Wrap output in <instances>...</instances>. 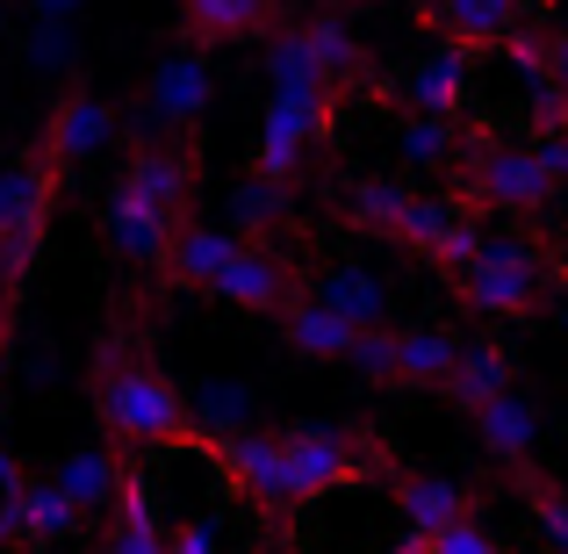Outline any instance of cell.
<instances>
[{
    "label": "cell",
    "instance_id": "9a60e30c",
    "mask_svg": "<svg viewBox=\"0 0 568 554\" xmlns=\"http://www.w3.org/2000/svg\"><path fill=\"white\" fill-rule=\"evenodd\" d=\"M109 554H166L152 475L130 469V461H123V490H115V518H109Z\"/></svg>",
    "mask_w": 568,
    "mask_h": 554
},
{
    "label": "cell",
    "instance_id": "1f68e13d",
    "mask_svg": "<svg viewBox=\"0 0 568 554\" xmlns=\"http://www.w3.org/2000/svg\"><path fill=\"white\" fill-rule=\"evenodd\" d=\"M303 37H310V51H317L324 80H353V72H367V51L353 43V29L338 22V14H310Z\"/></svg>",
    "mask_w": 568,
    "mask_h": 554
},
{
    "label": "cell",
    "instance_id": "f546056e",
    "mask_svg": "<svg viewBox=\"0 0 568 554\" xmlns=\"http://www.w3.org/2000/svg\"><path fill=\"white\" fill-rule=\"evenodd\" d=\"M266 87H332L303 29H274L266 37Z\"/></svg>",
    "mask_w": 568,
    "mask_h": 554
},
{
    "label": "cell",
    "instance_id": "60d3db41",
    "mask_svg": "<svg viewBox=\"0 0 568 554\" xmlns=\"http://www.w3.org/2000/svg\"><path fill=\"white\" fill-rule=\"evenodd\" d=\"M29 475H22V454H14L8 446V432H0V497H8V490H22Z\"/></svg>",
    "mask_w": 568,
    "mask_h": 554
},
{
    "label": "cell",
    "instance_id": "7c38bea8",
    "mask_svg": "<svg viewBox=\"0 0 568 554\" xmlns=\"http://www.w3.org/2000/svg\"><path fill=\"white\" fill-rule=\"evenodd\" d=\"M468 43H454L446 37L439 51H425L410 72H403V101L410 109H425V115H460V101H468Z\"/></svg>",
    "mask_w": 568,
    "mask_h": 554
},
{
    "label": "cell",
    "instance_id": "603a6c76",
    "mask_svg": "<svg viewBox=\"0 0 568 554\" xmlns=\"http://www.w3.org/2000/svg\"><path fill=\"white\" fill-rule=\"evenodd\" d=\"M231 252H237V231H223V223H181V231H173V274H181L187 289H209Z\"/></svg>",
    "mask_w": 568,
    "mask_h": 554
},
{
    "label": "cell",
    "instance_id": "7402d4cb",
    "mask_svg": "<svg viewBox=\"0 0 568 554\" xmlns=\"http://www.w3.org/2000/svg\"><path fill=\"white\" fill-rule=\"evenodd\" d=\"M396 159L410 173H446L460 159V130H454V115H425V109H410L403 115V130H396Z\"/></svg>",
    "mask_w": 568,
    "mask_h": 554
},
{
    "label": "cell",
    "instance_id": "6da1fadb",
    "mask_svg": "<svg viewBox=\"0 0 568 554\" xmlns=\"http://www.w3.org/2000/svg\"><path fill=\"white\" fill-rule=\"evenodd\" d=\"M94 403H101V425H109L123 446H173V440H187V425H194L187 396L159 367H144V361L101 367Z\"/></svg>",
    "mask_w": 568,
    "mask_h": 554
},
{
    "label": "cell",
    "instance_id": "2e32d148",
    "mask_svg": "<svg viewBox=\"0 0 568 554\" xmlns=\"http://www.w3.org/2000/svg\"><path fill=\"white\" fill-rule=\"evenodd\" d=\"M468 417H475V432H483V446H489L497 461H526L532 446H540V432H547V425H540V403L518 396V389L489 396L483 411H468Z\"/></svg>",
    "mask_w": 568,
    "mask_h": 554
},
{
    "label": "cell",
    "instance_id": "7bdbcfd3",
    "mask_svg": "<svg viewBox=\"0 0 568 554\" xmlns=\"http://www.w3.org/2000/svg\"><path fill=\"white\" fill-rule=\"evenodd\" d=\"M555 80H561V94H568V29L555 37Z\"/></svg>",
    "mask_w": 568,
    "mask_h": 554
},
{
    "label": "cell",
    "instance_id": "d6986e66",
    "mask_svg": "<svg viewBox=\"0 0 568 554\" xmlns=\"http://www.w3.org/2000/svg\"><path fill=\"white\" fill-rule=\"evenodd\" d=\"M504 389H511V353H504L497 339H468L454 374H446V396H454L460 411H483V403L504 396Z\"/></svg>",
    "mask_w": 568,
    "mask_h": 554
},
{
    "label": "cell",
    "instance_id": "7a4b0ae2",
    "mask_svg": "<svg viewBox=\"0 0 568 554\" xmlns=\"http://www.w3.org/2000/svg\"><path fill=\"white\" fill-rule=\"evenodd\" d=\"M454 295L483 318H532L547 303V260L526 252V238L511 231H489L483 252L468 266H454Z\"/></svg>",
    "mask_w": 568,
    "mask_h": 554
},
{
    "label": "cell",
    "instance_id": "4316f807",
    "mask_svg": "<svg viewBox=\"0 0 568 554\" xmlns=\"http://www.w3.org/2000/svg\"><path fill=\"white\" fill-rule=\"evenodd\" d=\"M22 58H29V72H80V29L58 22V14H29Z\"/></svg>",
    "mask_w": 568,
    "mask_h": 554
},
{
    "label": "cell",
    "instance_id": "e0dca14e",
    "mask_svg": "<svg viewBox=\"0 0 568 554\" xmlns=\"http://www.w3.org/2000/svg\"><path fill=\"white\" fill-rule=\"evenodd\" d=\"M518 14H526V0H432V22H439V37L468 43V51L504 43V37L518 29Z\"/></svg>",
    "mask_w": 568,
    "mask_h": 554
},
{
    "label": "cell",
    "instance_id": "ab89813d",
    "mask_svg": "<svg viewBox=\"0 0 568 554\" xmlns=\"http://www.w3.org/2000/svg\"><path fill=\"white\" fill-rule=\"evenodd\" d=\"M29 541V504H22V490H8L0 497V547H22Z\"/></svg>",
    "mask_w": 568,
    "mask_h": 554
},
{
    "label": "cell",
    "instance_id": "30bf717a",
    "mask_svg": "<svg viewBox=\"0 0 568 554\" xmlns=\"http://www.w3.org/2000/svg\"><path fill=\"white\" fill-rule=\"evenodd\" d=\"M115 130H123L115 101H109V94H94V87H72V94L51 109V138H43V152H51V159H58V173H65V167H87L94 152H109Z\"/></svg>",
    "mask_w": 568,
    "mask_h": 554
},
{
    "label": "cell",
    "instance_id": "4dcf8cb0",
    "mask_svg": "<svg viewBox=\"0 0 568 554\" xmlns=\"http://www.w3.org/2000/svg\"><path fill=\"white\" fill-rule=\"evenodd\" d=\"M460 216H468V202H454V194H410V209H403V245H410V252H425V260H432V245H439V238L446 231H454V223Z\"/></svg>",
    "mask_w": 568,
    "mask_h": 554
},
{
    "label": "cell",
    "instance_id": "8fae6325",
    "mask_svg": "<svg viewBox=\"0 0 568 554\" xmlns=\"http://www.w3.org/2000/svg\"><path fill=\"white\" fill-rule=\"evenodd\" d=\"M209 295L231 303V310H288L295 303L288 295V266H281L274 252H260V245H237L231 260H223V274L209 281Z\"/></svg>",
    "mask_w": 568,
    "mask_h": 554
},
{
    "label": "cell",
    "instance_id": "b9f144b4",
    "mask_svg": "<svg viewBox=\"0 0 568 554\" xmlns=\"http://www.w3.org/2000/svg\"><path fill=\"white\" fill-rule=\"evenodd\" d=\"M87 0H29V14H58V22H80Z\"/></svg>",
    "mask_w": 568,
    "mask_h": 554
},
{
    "label": "cell",
    "instance_id": "9c48e42d",
    "mask_svg": "<svg viewBox=\"0 0 568 554\" xmlns=\"http://www.w3.org/2000/svg\"><path fill=\"white\" fill-rule=\"evenodd\" d=\"M468 188H475V202L511 209V216H526V209H540L547 194H555V181H547L540 159H532V144H483Z\"/></svg>",
    "mask_w": 568,
    "mask_h": 554
},
{
    "label": "cell",
    "instance_id": "74e56055",
    "mask_svg": "<svg viewBox=\"0 0 568 554\" xmlns=\"http://www.w3.org/2000/svg\"><path fill=\"white\" fill-rule=\"evenodd\" d=\"M532 159H540V173L555 188H568V123H540V138H532Z\"/></svg>",
    "mask_w": 568,
    "mask_h": 554
},
{
    "label": "cell",
    "instance_id": "ac0fdd59",
    "mask_svg": "<svg viewBox=\"0 0 568 554\" xmlns=\"http://www.w3.org/2000/svg\"><path fill=\"white\" fill-rule=\"evenodd\" d=\"M460 512H468V490H460L454 475H439V469H417V475L396 483V518L410 533H439V526H454Z\"/></svg>",
    "mask_w": 568,
    "mask_h": 554
},
{
    "label": "cell",
    "instance_id": "83f0119b",
    "mask_svg": "<svg viewBox=\"0 0 568 554\" xmlns=\"http://www.w3.org/2000/svg\"><path fill=\"white\" fill-rule=\"evenodd\" d=\"M22 504H29V541H72L80 518H87L58 475H51V483H22Z\"/></svg>",
    "mask_w": 568,
    "mask_h": 554
},
{
    "label": "cell",
    "instance_id": "e575fe53",
    "mask_svg": "<svg viewBox=\"0 0 568 554\" xmlns=\"http://www.w3.org/2000/svg\"><path fill=\"white\" fill-rule=\"evenodd\" d=\"M432 554H504V547H497V533H489V526H475V518L460 512L454 526L432 533Z\"/></svg>",
    "mask_w": 568,
    "mask_h": 554
},
{
    "label": "cell",
    "instance_id": "f6af8a7d",
    "mask_svg": "<svg viewBox=\"0 0 568 554\" xmlns=\"http://www.w3.org/2000/svg\"><path fill=\"white\" fill-rule=\"evenodd\" d=\"M0 367H8V324H0Z\"/></svg>",
    "mask_w": 568,
    "mask_h": 554
},
{
    "label": "cell",
    "instance_id": "8d00e7d4",
    "mask_svg": "<svg viewBox=\"0 0 568 554\" xmlns=\"http://www.w3.org/2000/svg\"><path fill=\"white\" fill-rule=\"evenodd\" d=\"M532 518H540L547 547L568 554V497H561V490H540V483H532Z\"/></svg>",
    "mask_w": 568,
    "mask_h": 554
},
{
    "label": "cell",
    "instance_id": "f1b7e54d",
    "mask_svg": "<svg viewBox=\"0 0 568 554\" xmlns=\"http://www.w3.org/2000/svg\"><path fill=\"white\" fill-rule=\"evenodd\" d=\"M288 216V188L274 181V173H252V181L231 188V231L252 238V231H274V223Z\"/></svg>",
    "mask_w": 568,
    "mask_h": 554
},
{
    "label": "cell",
    "instance_id": "3957f363",
    "mask_svg": "<svg viewBox=\"0 0 568 554\" xmlns=\"http://www.w3.org/2000/svg\"><path fill=\"white\" fill-rule=\"evenodd\" d=\"M51 181L58 159L51 152H14L0 167V289H22L29 266L43 252V223H51Z\"/></svg>",
    "mask_w": 568,
    "mask_h": 554
},
{
    "label": "cell",
    "instance_id": "44dd1931",
    "mask_svg": "<svg viewBox=\"0 0 568 554\" xmlns=\"http://www.w3.org/2000/svg\"><path fill=\"white\" fill-rule=\"evenodd\" d=\"M252 411H260V396H252L245 382H223V374H209V382L187 389V417H194V432H209V440H231V432H245Z\"/></svg>",
    "mask_w": 568,
    "mask_h": 554
},
{
    "label": "cell",
    "instance_id": "ee69618b",
    "mask_svg": "<svg viewBox=\"0 0 568 554\" xmlns=\"http://www.w3.org/2000/svg\"><path fill=\"white\" fill-rule=\"evenodd\" d=\"M555 324H561V332H568V295H561V303H555Z\"/></svg>",
    "mask_w": 568,
    "mask_h": 554
},
{
    "label": "cell",
    "instance_id": "484cf974",
    "mask_svg": "<svg viewBox=\"0 0 568 554\" xmlns=\"http://www.w3.org/2000/svg\"><path fill=\"white\" fill-rule=\"evenodd\" d=\"M123 181H138V188L152 194L159 209H173V216H181V209H187V181H194V173H187V159H181V152H166V144H138V159H130V173H123Z\"/></svg>",
    "mask_w": 568,
    "mask_h": 554
},
{
    "label": "cell",
    "instance_id": "836d02e7",
    "mask_svg": "<svg viewBox=\"0 0 568 554\" xmlns=\"http://www.w3.org/2000/svg\"><path fill=\"white\" fill-rule=\"evenodd\" d=\"M410 194L417 188H403V181H353V216L367 223V231H382V238H396L403 231V209H410Z\"/></svg>",
    "mask_w": 568,
    "mask_h": 554
},
{
    "label": "cell",
    "instance_id": "bcb514c9",
    "mask_svg": "<svg viewBox=\"0 0 568 554\" xmlns=\"http://www.w3.org/2000/svg\"><path fill=\"white\" fill-rule=\"evenodd\" d=\"M0 37H8V14H0Z\"/></svg>",
    "mask_w": 568,
    "mask_h": 554
},
{
    "label": "cell",
    "instance_id": "8992f818",
    "mask_svg": "<svg viewBox=\"0 0 568 554\" xmlns=\"http://www.w3.org/2000/svg\"><path fill=\"white\" fill-rule=\"evenodd\" d=\"M101 231H109L115 260L123 266H159L173 260V209H159L138 181H115L101 202Z\"/></svg>",
    "mask_w": 568,
    "mask_h": 554
},
{
    "label": "cell",
    "instance_id": "d6a6232c",
    "mask_svg": "<svg viewBox=\"0 0 568 554\" xmlns=\"http://www.w3.org/2000/svg\"><path fill=\"white\" fill-rule=\"evenodd\" d=\"M346 367L361 374V382H403V332H388V324H361Z\"/></svg>",
    "mask_w": 568,
    "mask_h": 554
},
{
    "label": "cell",
    "instance_id": "52a82bcc",
    "mask_svg": "<svg viewBox=\"0 0 568 554\" xmlns=\"http://www.w3.org/2000/svg\"><path fill=\"white\" fill-rule=\"evenodd\" d=\"M223 475H231L237 497L266 504V512H288V504H303L281 432H252V425H245V432H231V440H223Z\"/></svg>",
    "mask_w": 568,
    "mask_h": 554
},
{
    "label": "cell",
    "instance_id": "d590c367",
    "mask_svg": "<svg viewBox=\"0 0 568 554\" xmlns=\"http://www.w3.org/2000/svg\"><path fill=\"white\" fill-rule=\"evenodd\" d=\"M483 238H489V231H483V223H475V216H460V223H454V231H446V238H439V245H432V260H439V266H446V274H454V266H468V260H475V252H483Z\"/></svg>",
    "mask_w": 568,
    "mask_h": 554
},
{
    "label": "cell",
    "instance_id": "ffe728a7",
    "mask_svg": "<svg viewBox=\"0 0 568 554\" xmlns=\"http://www.w3.org/2000/svg\"><path fill=\"white\" fill-rule=\"evenodd\" d=\"M51 475L72 490V504H80V512H115V490H123V454H109V446H72Z\"/></svg>",
    "mask_w": 568,
    "mask_h": 554
},
{
    "label": "cell",
    "instance_id": "cb8c5ba5",
    "mask_svg": "<svg viewBox=\"0 0 568 554\" xmlns=\"http://www.w3.org/2000/svg\"><path fill=\"white\" fill-rule=\"evenodd\" d=\"M181 14L202 43H237V37H260L274 8L266 0H181Z\"/></svg>",
    "mask_w": 568,
    "mask_h": 554
},
{
    "label": "cell",
    "instance_id": "ba28073f",
    "mask_svg": "<svg viewBox=\"0 0 568 554\" xmlns=\"http://www.w3.org/2000/svg\"><path fill=\"white\" fill-rule=\"evenodd\" d=\"M281 446H288V469H295L303 504L310 497H332V490H346V483H361V475H367L361 446H353L338 425H288V432H281Z\"/></svg>",
    "mask_w": 568,
    "mask_h": 554
},
{
    "label": "cell",
    "instance_id": "f35d334b",
    "mask_svg": "<svg viewBox=\"0 0 568 554\" xmlns=\"http://www.w3.org/2000/svg\"><path fill=\"white\" fill-rule=\"evenodd\" d=\"M166 554H216V518H181V533H166Z\"/></svg>",
    "mask_w": 568,
    "mask_h": 554
},
{
    "label": "cell",
    "instance_id": "d4e9b609",
    "mask_svg": "<svg viewBox=\"0 0 568 554\" xmlns=\"http://www.w3.org/2000/svg\"><path fill=\"white\" fill-rule=\"evenodd\" d=\"M460 361V339L439 324H403V382L410 389H446V374Z\"/></svg>",
    "mask_w": 568,
    "mask_h": 554
},
{
    "label": "cell",
    "instance_id": "277c9868",
    "mask_svg": "<svg viewBox=\"0 0 568 554\" xmlns=\"http://www.w3.org/2000/svg\"><path fill=\"white\" fill-rule=\"evenodd\" d=\"M324 123H332V87H274L266 123H260V173L295 181V167L324 138Z\"/></svg>",
    "mask_w": 568,
    "mask_h": 554
},
{
    "label": "cell",
    "instance_id": "4fadbf2b",
    "mask_svg": "<svg viewBox=\"0 0 568 554\" xmlns=\"http://www.w3.org/2000/svg\"><path fill=\"white\" fill-rule=\"evenodd\" d=\"M281 339H288L295 361H346L353 339H361V324L338 318V310L317 303V295H295V303L281 310Z\"/></svg>",
    "mask_w": 568,
    "mask_h": 554
},
{
    "label": "cell",
    "instance_id": "5b68a950",
    "mask_svg": "<svg viewBox=\"0 0 568 554\" xmlns=\"http://www.w3.org/2000/svg\"><path fill=\"white\" fill-rule=\"evenodd\" d=\"M209 94H216V72H209V58L194 51V43H173L166 58L152 66V87H144V109H138V138H152L159 130H187L209 115Z\"/></svg>",
    "mask_w": 568,
    "mask_h": 554
},
{
    "label": "cell",
    "instance_id": "5bb4252c",
    "mask_svg": "<svg viewBox=\"0 0 568 554\" xmlns=\"http://www.w3.org/2000/svg\"><path fill=\"white\" fill-rule=\"evenodd\" d=\"M303 295L332 303L338 318H353V324H388V289H382L375 266H361V260H332V266H317Z\"/></svg>",
    "mask_w": 568,
    "mask_h": 554
}]
</instances>
